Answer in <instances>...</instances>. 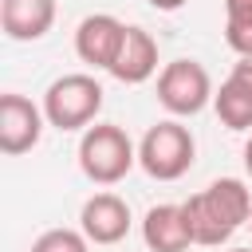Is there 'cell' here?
<instances>
[{"label": "cell", "instance_id": "1", "mask_svg": "<svg viewBox=\"0 0 252 252\" xmlns=\"http://www.w3.org/2000/svg\"><path fill=\"white\" fill-rule=\"evenodd\" d=\"M181 209H185L193 244L220 248L224 240H232L236 228L248 224V217H252V189L240 177H217L201 193L185 197Z\"/></svg>", "mask_w": 252, "mask_h": 252}, {"label": "cell", "instance_id": "2", "mask_svg": "<svg viewBox=\"0 0 252 252\" xmlns=\"http://www.w3.org/2000/svg\"><path fill=\"white\" fill-rule=\"evenodd\" d=\"M138 165V146L114 122H94L79 138V169L94 185H118Z\"/></svg>", "mask_w": 252, "mask_h": 252}, {"label": "cell", "instance_id": "3", "mask_svg": "<svg viewBox=\"0 0 252 252\" xmlns=\"http://www.w3.org/2000/svg\"><path fill=\"white\" fill-rule=\"evenodd\" d=\"M197 158V142L189 134V126H181L177 118H161L154 122L142 142H138V165L154 177V181H177L193 169Z\"/></svg>", "mask_w": 252, "mask_h": 252}, {"label": "cell", "instance_id": "4", "mask_svg": "<svg viewBox=\"0 0 252 252\" xmlns=\"http://www.w3.org/2000/svg\"><path fill=\"white\" fill-rule=\"evenodd\" d=\"M102 110V83L94 75L71 71L43 91V118L55 130H87Z\"/></svg>", "mask_w": 252, "mask_h": 252}, {"label": "cell", "instance_id": "5", "mask_svg": "<svg viewBox=\"0 0 252 252\" xmlns=\"http://www.w3.org/2000/svg\"><path fill=\"white\" fill-rule=\"evenodd\" d=\"M213 79L197 59H173L158 71V102L173 118H193L213 102Z\"/></svg>", "mask_w": 252, "mask_h": 252}, {"label": "cell", "instance_id": "6", "mask_svg": "<svg viewBox=\"0 0 252 252\" xmlns=\"http://www.w3.org/2000/svg\"><path fill=\"white\" fill-rule=\"evenodd\" d=\"M47 118H43V106H35L28 94H0V150L8 158H20L28 150L39 146V134H43Z\"/></svg>", "mask_w": 252, "mask_h": 252}, {"label": "cell", "instance_id": "7", "mask_svg": "<svg viewBox=\"0 0 252 252\" xmlns=\"http://www.w3.org/2000/svg\"><path fill=\"white\" fill-rule=\"evenodd\" d=\"M126 28H130V24H122V20L110 16V12L83 16L79 28H75V55H79L83 63H91V67L110 71L114 59H118V47H122V39H126Z\"/></svg>", "mask_w": 252, "mask_h": 252}, {"label": "cell", "instance_id": "8", "mask_svg": "<svg viewBox=\"0 0 252 252\" xmlns=\"http://www.w3.org/2000/svg\"><path fill=\"white\" fill-rule=\"evenodd\" d=\"M130 224H134L130 205L118 193H94L79 209V228L91 244H118V240H126Z\"/></svg>", "mask_w": 252, "mask_h": 252}, {"label": "cell", "instance_id": "9", "mask_svg": "<svg viewBox=\"0 0 252 252\" xmlns=\"http://www.w3.org/2000/svg\"><path fill=\"white\" fill-rule=\"evenodd\" d=\"M110 75L118 79V83H126V87H138V83H146V79H154L158 75V39L146 32V28H126V39H122V47H118V59H114V67H110Z\"/></svg>", "mask_w": 252, "mask_h": 252}, {"label": "cell", "instance_id": "10", "mask_svg": "<svg viewBox=\"0 0 252 252\" xmlns=\"http://www.w3.org/2000/svg\"><path fill=\"white\" fill-rule=\"evenodd\" d=\"M55 24V0H0V28L16 43L43 39Z\"/></svg>", "mask_w": 252, "mask_h": 252}, {"label": "cell", "instance_id": "11", "mask_svg": "<svg viewBox=\"0 0 252 252\" xmlns=\"http://www.w3.org/2000/svg\"><path fill=\"white\" fill-rule=\"evenodd\" d=\"M142 240L150 252H185L193 244L185 209L181 205H154L142 217Z\"/></svg>", "mask_w": 252, "mask_h": 252}, {"label": "cell", "instance_id": "12", "mask_svg": "<svg viewBox=\"0 0 252 252\" xmlns=\"http://www.w3.org/2000/svg\"><path fill=\"white\" fill-rule=\"evenodd\" d=\"M213 106L228 130H252V87L240 83L236 75H228L220 83V91L213 94Z\"/></svg>", "mask_w": 252, "mask_h": 252}, {"label": "cell", "instance_id": "13", "mask_svg": "<svg viewBox=\"0 0 252 252\" xmlns=\"http://www.w3.org/2000/svg\"><path fill=\"white\" fill-rule=\"evenodd\" d=\"M224 43L240 59L252 55V0H224Z\"/></svg>", "mask_w": 252, "mask_h": 252}, {"label": "cell", "instance_id": "14", "mask_svg": "<svg viewBox=\"0 0 252 252\" xmlns=\"http://www.w3.org/2000/svg\"><path fill=\"white\" fill-rule=\"evenodd\" d=\"M28 252H91V240L83 236V228H47L32 240Z\"/></svg>", "mask_w": 252, "mask_h": 252}, {"label": "cell", "instance_id": "15", "mask_svg": "<svg viewBox=\"0 0 252 252\" xmlns=\"http://www.w3.org/2000/svg\"><path fill=\"white\" fill-rule=\"evenodd\" d=\"M228 75H236L240 83H248V87H252V55H244V59H236Z\"/></svg>", "mask_w": 252, "mask_h": 252}, {"label": "cell", "instance_id": "16", "mask_svg": "<svg viewBox=\"0 0 252 252\" xmlns=\"http://www.w3.org/2000/svg\"><path fill=\"white\" fill-rule=\"evenodd\" d=\"M189 0H150V8H158V12H177V8H185Z\"/></svg>", "mask_w": 252, "mask_h": 252}, {"label": "cell", "instance_id": "17", "mask_svg": "<svg viewBox=\"0 0 252 252\" xmlns=\"http://www.w3.org/2000/svg\"><path fill=\"white\" fill-rule=\"evenodd\" d=\"M244 169H248V177H252V138L244 142Z\"/></svg>", "mask_w": 252, "mask_h": 252}, {"label": "cell", "instance_id": "18", "mask_svg": "<svg viewBox=\"0 0 252 252\" xmlns=\"http://www.w3.org/2000/svg\"><path fill=\"white\" fill-rule=\"evenodd\" d=\"M228 252H252V248H228Z\"/></svg>", "mask_w": 252, "mask_h": 252}, {"label": "cell", "instance_id": "19", "mask_svg": "<svg viewBox=\"0 0 252 252\" xmlns=\"http://www.w3.org/2000/svg\"><path fill=\"white\" fill-rule=\"evenodd\" d=\"M248 228H252V217H248Z\"/></svg>", "mask_w": 252, "mask_h": 252}]
</instances>
